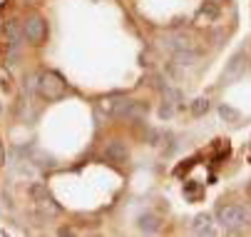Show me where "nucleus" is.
I'll return each mask as SVG.
<instances>
[{"label":"nucleus","instance_id":"1","mask_svg":"<svg viewBox=\"0 0 251 237\" xmlns=\"http://www.w3.org/2000/svg\"><path fill=\"white\" fill-rule=\"evenodd\" d=\"M217 220L222 222L224 230L236 232V230H244L246 225H251V210L244 205H222L217 210Z\"/></svg>","mask_w":251,"mask_h":237},{"label":"nucleus","instance_id":"2","mask_svg":"<svg viewBox=\"0 0 251 237\" xmlns=\"http://www.w3.org/2000/svg\"><path fill=\"white\" fill-rule=\"evenodd\" d=\"M38 92H40L45 100H50V103H52V100L65 97L67 85H65L62 75H57L55 70H45V73L38 75Z\"/></svg>","mask_w":251,"mask_h":237},{"label":"nucleus","instance_id":"3","mask_svg":"<svg viewBox=\"0 0 251 237\" xmlns=\"http://www.w3.org/2000/svg\"><path fill=\"white\" fill-rule=\"evenodd\" d=\"M30 197H32L35 205H38V210H40L43 215H48V217H57V215L62 212V207L57 205L55 197L50 195L48 185H43V182H32V185H30Z\"/></svg>","mask_w":251,"mask_h":237},{"label":"nucleus","instance_id":"4","mask_svg":"<svg viewBox=\"0 0 251 237\" xmlns=\"http://www.w3.org/2000/svg\"><path fill=\"white\" fill-rule=\"evenodd\" d=\"M23 35L30 45H43L48 40V20L43 15H27L23 20Z\"/></svg>","mask_w":251,"mask_h":237},{"label":"nucleus","instance_id":"5","mask_svg":"<svg viewBox=\"0 0 251 237\" xmlns=\"http://www.w3.org/2000/svg\"><path fill=\"white\" fill-rule=\"evenodd\" d=\"M145 105L142 103H134V100H122V97H117L115 100V110H112V115L115 118H122V120H139V118H145Z\"/></svg>","mask_w":251,"mask_h":237},{"label":"nucleus","instance_id":"6","mask_svg":"<svg viewBox=\"0 0 251 237\" xmlns=\"http://www.w3.org/2000/svg\"><path fill=\"white\" fill-rule=\"evenodd\" d=\"M246 53H234L224 67V83H236L244 73H246Z\"/></svg>","mask_w":251,"mask_h":237},{"label":"nucleus","instance_id":"7","mask_svg":"<svg viewBox=\"0 0 251 237\" xmlns=\"http://www.w3.org/2000/svg\"><path fill=\"white\" fill-rule=\"evenodd\" d=\"M179 103H182V95H179V90H174V88H164V92H162V108H159V118H162V120L174 118V113L179 110Z\"/></svg>","mask_w":251,"mask_h":237},{"label":"nucleus","instance_id":"8","mask_svg":"<svg viewBox=\"0 0 251 237\" xmlns=\"http://www.w3.org/2000/svg\"><path fill=\"white\" fill-rule=\"evenodd\" d=\"M104 160H107V162H112V165H125V162L129 160V150H127V145L120 143V140H112L110 145L104 148Z\"/></svg>","mask_w":251,"mask_h":237},{"label":"nucleus","instance_id":"9","mask_svg":"<svg viewBox=\"0 0 251 237\" xmlns=\"http://www.w3.org/2000/svg\"><path fill=\"white\" fill-rule=\"evenodd\" d=\"M5 35H8V45H10V53L15 55V53L20 50V43L25 40V35H23V25H20L18 20H10V23L5 25Z\"/></svg>","mask_w":251,"mask_h":237},{"label":"nucleus","instance_id":"10","mask_svg":"<svg viewBox=\"0 0 251 237\" xmlns=\"http://www.w3.org/2000/svg\"><path fill=\"white\" fill-rule=\"evenodd\" d=\"M139 230L142 232H147V235H157L162 230V220L154 215V212H145V215H139Z\"/></svg>","mask_w":251,"mask_h":237},{"label":"nucleus","instance_id":"11","mask_svg":"<svg viewBox=\"0 0 251 237\" xmlns=\"http://www.w3.org/2000/svg\"><path fill=\"white\" fill-rule=\"evenodd\" d=\"M192 232L194 235H214V222H211V215H206V212H201V215H197L194 220H192Z\"/></svg>","mask_w":251,"mask_h":237},{"label":"nucleus","instance_id":"12","mask_svg":"<svg viewBox=\"0 0 251 237\" xmlns=\"http://www.w3.org/2000/svg\"><path fill=\"white\" fill-rule=\"evenodd\" d=\"M219 13H222V10H219L217 3H204V5L197 10V18H194V20H197L199 25H204V23H214V20L219 18Z\"/></svg>","mask_w":251,"mask_h":237},{"label":"nucleus","instance_id":"13","mask_svg":"<svg viewBox=\"0 0 251 237\" xmlns=\"http://www.w3.org/2000/svg\"><path fill=\"white\" fill-rule=\"evenodd\" d=\"M172 55H174V65H179V67H192L199 60V53L194 48H182V50H176Z\"/></svg>","mask_w":251,"mask_h":237},{"label":"nucleus","instance_id":"14","mask_svg":"<svg viewBox=\"0 0 251 237\" xmlns=\"http://www.w3.org/2000/svg\"><path fill=\"white\" fill-rule=\"evenodd\" d=\"M219 118L226 120V122H239L241 113H239L236 108H231V105H222V108H219Z\"/></svg>","mask_w":251,"mask_h":237},{"label":"nucleus","instance_id":"15","mask_svg":"<svg viewBox=\"0 0 251 237\" xmlns=\"http://www.w3.org/2000/svg\"><path fill=\"white\" fill-rule=\"evenodd\" d=\"M209 113V100L206 97H197L194 103H192V115L194 118H201V115H206Z\"/></svg>","mask_w":251,"mask_h":237},{"label":"nucleus","instance_id":"16","mask_svg":"<svg viewBox=\"0 0 251 237\" xmlns=\"http://www.w3.org/2000/svg\"><path fill=\"white\" fill-rule=\"evenodd\" d=\"M249 192H251V182H249Z\"/></svg>","mask_w":251,"mask_h":237}]
</instances>
